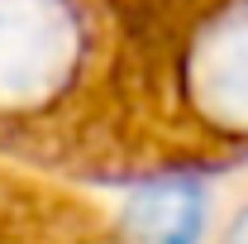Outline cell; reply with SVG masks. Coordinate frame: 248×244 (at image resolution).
<instances>
[{
  "mask_svg": "<svg viewBox=\"0 0 248 244\" xmlns=\"http://www.w3.org/2000/svg\"><path fill=\"white\" fill-rule=\"evenodd\" d=\"M219 244H248V201L234 211V220L224 225V235H219Z\"/></svg>",
  "mask_w": 248,
  "mask_h": 244,
  "instance_id": "cell-4",
  "label": "cell"
},
{
  "mask_svg": "<svg viewBox=\"0 0 248 244\" xmlns=\"http://www.w3.org/2000/svg\"><path fill=\"white\" fill-rule=\"evenodd\" d=\"M124 220L143 244H196L205 230V187L186 177L148 182L129 196Z\"/></svg>",
  "mask_w": 248,
  "mask_h": 244,
  "instance_id": "cell-3",
  "label": "cell"
},
{
  "mask_svg": "<svg viewBox=\"0 0 248 244\" xmlns=\"http://www.w3.org/2000/svg\"><path fill=\"white\" fill-rule=\"evenodd\" d=\"M186 91L215 129L248 134V0L219 5L191 38Z\"/></svg>",
  "mask_w": 248,
  "mask_h": 244,
  "instance_id": "cell-2",
  "label": "cell"
},
{
  "mask_svg": "<svg viewBox=\"0 0 248 244\" xmlns=\"http://www.w3.org/2000/svg\"><path fill=\"white\" fill-rule=\"evenodd\" d=\"M86 58L81 0H0V110L53 105Z\"/></svg>",
  "mask_w": 248,
  "mask_h": 244,
  "instance_id": "cell-1",
  "label": "cell"
}]
</instances>
